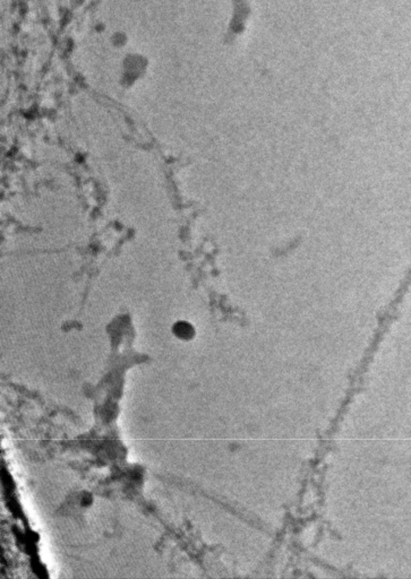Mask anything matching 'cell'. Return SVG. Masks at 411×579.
<instances>
[{
	"mask_svg": "<svg viewBox=\"0 0 411 579\" xmlns=\"http://www.w3.org/2000/svg\"><path fill=\"white\" fill-rule=\"evenodd\" d=\"M174 334L180 339H190L195 334V331L190 324L186 322H178L174 326Z\"/></svg>",
	"mask_w": 411,
	"mask_h": 579,
	"instance_id": "1",
	"label": "cell"
}]
</instances>
